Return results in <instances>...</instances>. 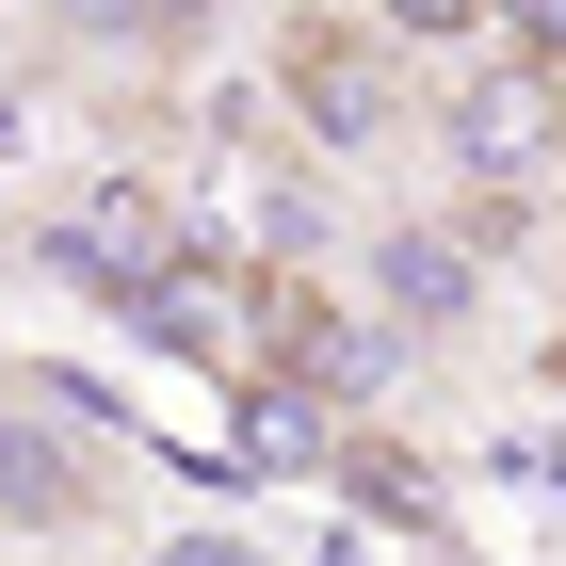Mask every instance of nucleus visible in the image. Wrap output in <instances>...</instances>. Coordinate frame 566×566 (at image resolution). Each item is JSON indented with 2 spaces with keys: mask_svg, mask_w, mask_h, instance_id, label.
<instances>
[{
  "mask_svg": "<svg viewBox=\"0 0 566 566\" xmlns=\"http://www.w3.org/2000/svg\"><path fill=\"white\" fill-rule=\"evenodd\" d=\"M502 0H389V33H421V49H470Z\"/></svg>",
  "mask_w": 566,
  "mask_h": 566,
  "instance_id": "nucleus-7",
  "label": "nucleus"
},
{
  "mask_svg": "<svg viewBox=\"0 0 566 566\" xmlns=\"http://www.w3.org/2000/svg\"><path fill=\"white\" fill-rule=\"evenodd\" d=\"M551 485H566V470H551Z\"/></svg>",
  "mask_w": 566,
  "mask_h": 566,
  "instance_id": "nucleus-9",
  "label": "nucleus"
},
{
  "mask_svg": "<svg viewBox=\"0 0 566 566\" xmlns=\"http://www.w3.org/2000/svg\"><path fill=\"white\" fill-rule=\"evenodd\" d=\"M163 566H260V551H243V534H178Z\"/></svg>",
  "mask_w": 566,
  "mask_h": 566,
  "instance_id": "nucleus-8",
  "label": "nucleus"
},
{
  "mask_svg": "<svg viewBox=\"0 0 566 566\" xmlns=\"http://www.w3.org/2000/svg\"><path fill=\"white\" fill-rule=\"evenodd\" d=\"M453 163L470 178H534L551 163V65H485V82L453 97Z\"/></svg>",
  "mask_w": 566,
  "mask_h": 566,
  "instance_id": "nucleus-2",
  "label": "nucleus"
},
{
  "mask_svg": "<svg viewBox=\"0 0 566 566\" xmlns=\"http://www.w3.org/2000/svg\"><path fill=\"white\" fill-rule=\"evenodd\" d=\"M130 324L178 340V356H227V275H211V260H163V275L130 292Z\"/></svg>",
  "mask_w": 566,
  "mask_h": 566,
  "instance_id": "nucleus-4",
  "label": "nucleus"
},
{
  "mask_svg": "<svg viewBox=\"0 0 566 566\" xmlns=\"http://www.w3.org/2000/svg\"><path fill=\"white\" fill-rule=\"evenodd\" d=\"M243 470H324V421H307L292 389H260L243 405Z\"/></svg>",
  "mask_w": 566,
  "mask_h": 566,
  "instance_id": "nucleus-5",
  "label": "nucleus"
},
{
  "mask_svg": "<svg viewBox=\"0 0 566 566\" xmlns=\"http://www.w3.org/2000/svg\"><path fill=\"white\" fill-rule=\"evenodd\" d=\"M292 97H307V114H324V130H373V114H389V97H373V65H356V49H340V65L307 49V65H292Z\"/></svg>",
  "mask_w": 566,
  "mask_h": 566,
  "instance_id": "nucleus-6",
  "label": "nucleus"
},
{
  "mask_svg": "<svg viewBox=\"0 0 566 566\" xmlns=\"http://www.w3.org/2000/svg\"><path fill=\"white\" fill-rule=\"evenodd\" d=\"M373 275H389V324H470V243H453V227H389V243H373Z\"/></svg>",
  "mask_w": 566,
  "mask_h": 566,
  "instance_id": "nucleus-3",
  "label": "nucleus"
},
{
  "mask_svg": "<svg viewBox=\"0 0 566 566\" xmlns=\"http://www.w3.org/2000/svg\"><path fill=\"white\" fill-rule=\"evenodd\" d=\"M163 260H195V243H178V195H163V178H82V195L49 211V275H82L97 307H130Z\"/></svg>",
  "mask_w": 566,
  "mask_h": 566,
  "instance_id": "nucleus-1",
  "label": "nucleus"
}]
</instances>
